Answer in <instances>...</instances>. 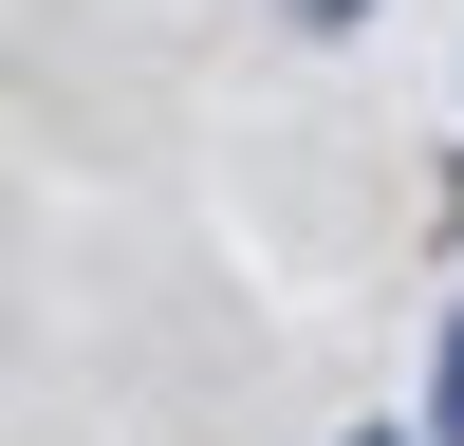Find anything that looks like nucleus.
<instances>
[{"mask_svg":"<svg viewBox=\"0 0 464 446\" xmlns=\"http://www.w3.org/2000/svg\"><path fill=\"white\" fill-rule=\"evenodd\" d=\"M446 446H464V316H446Z\"/></svg>","mask_w":464,"mask_h":446,"instance_id":"obj_1","label":"nucleus"},{"mask_svg":"<svg viewBox=\"0 0 464 446\" xmlns=\"http://www.w3.org/2000/svg\"><path fill=\"white\" fill-rule=\"evenodd\" d=\"M297 19H316V37H334V19H353V0H297Z\"/></svg>","mask_w":464,"mask_h":446,"instance_id":"obj_2","label":"nucleus"},{"mask_svg":"<svg viewBox=\"0 0 464 446\" xmlns=\"http://www.w3.org/2000/svg\"><path fill=\"white\" fill-rule=\"evenodd\" d=\"M353 446H391V428H353Z\"/></svg>","mask_w":464,"mask_h":446,"instance_id":"obj_3","label":"nucleus"}]
</instances>
